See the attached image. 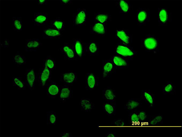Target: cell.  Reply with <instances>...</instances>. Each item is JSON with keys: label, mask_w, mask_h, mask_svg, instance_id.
Instances as JSON below:
<instances>
[{"label": "cell", "mask_w": 182, "mask_h": 137, "mask_svg": "<svg viewBox=\"0 0 182 137\" xmlns=\"http://www.w3.org/2000/svg\"><path fill=\"white\" fill-rule=\"evenodd\" d=\"M103 109L108 115L115 114L116 109V103L115 102H106L103 105Z\"/></svg>", "instance_id": "cell-27"}, {"label": "cell", "mask_w": 182, "mask_h": 137, "mask_svg": "<svg viewBox=\"0 0 182 137\" xmlns=\"http://www.w3.org/2000/svg\"><path fill=\"white\" fill-rule=\"evenodd\" d=\"M25 77L27 87L31 90H34L37 80V73L35 69L34 68L27 69L25 74Z\"/></svg>", "instance_id": "cell-8"}, {"label": "cell", "mask_w": 182, "mask_h": 137, "mask_svg": "<svg viewBox=\"0 0 182 137\" xmlns=\"http://www.w3.org/2000/svg\"><path fill=\"white\" fill-rule=\"evenodd\" d=\"M48 19V14L47 13L35 12L33 20L34 25L38 26H44L47 22Z\"/></svg>", "instance_id": "cell-15"}, {"label": "cell", "mask_w": 182, "mask_h": 137, "mask_svg": "<svg viewBox=\"0 0 182 137\" xmlns=\"http://www.w3.org/2000/svg\"><path fill=\"white\" fill-rule=\"evenodd\" d=\"M112 124L114 126L122 127L125 125L126 123L123 119H118L114 120Z\"/></svg>", "instance_id": "cell-39"}, {"label": "cell", "mask_w": 182, "mask_h": 137, "mask_svg": "<svg viewBox=\"0 0 182 137\" xmlns=\"http://www.w3.org/2000/svg\"><path fill=\"white\" fill-rule=\"evenodd\" d=\"M106 24L94 22L90 27L91 33L101 35H105L107 32Z\"/></svg>", "instance_id": "cell-19"}, {"label": "cell", "mask_w": 182, "mask_h": 137, "mask_svg": "<svg viewBox=\"0 0 182 137\" xmlns=\"http://www.w3.org/2000/svg\"><path fill=\"white\" fill-rule=\"evenodd\" d=\"M103 98L107 102H115L116 98L115 90L110 87L104 89L102 93Z\"/></svg>", "instance_id": "cell-23"}, {"label": "cell", "mask_w": 182, "mask_h": 137, "mask_svg": "<svg viewBox=\"0 0 182 137\" xmlns=\"http://www.w3.org/2000/svg\"><path fill=\"white\" fill-rule=\"evenodd\" d=\"M48 1L46 0H39L38 1V3L39 5H46Z\"/></svg>", "instance_id": "cell-43"}, {"label": "cell", "mask_w": 182, "mask_h": 137, "mask_svg": "<svg viewBox=\"0 0 182 137\" xmlns=\"http://www.w3.org/2000/svg\"><path fill=\"white\" fill-rule=\"evenodd\" d=\"M172 19V14L165 8H158V22L159 24L162 26H166Z\"/></svg>", "instance_id": "cell-7"}, {"label": "cell", "mask_w": 182, "mask_h": 137, "mask_svg": "<svg viewBox=\"0 0 182 137\" xmlns=\"http://www.w3.org/2000/svg\"><path fill=\"white\" fill-rule=\"evenodd\" d=\"M59 95V99L62 102H64L71 98L72 91L69 85L65 84L60 86Z\"/></svg>", "instance_id": "cell-22"}, {"label": "cell", "mask_w": 182, "mask_h": 137, "mask_svg": "<svg viewBox=\"0 0 182 137\" xmlns=\"http://www.w3.org/2000/svg\"><path fill=\"white\" fill-rule=\"evenodd\" d=\"M99 84L98 76L93 73H87L85 75V86L87 90H92L96 87Z\"/></svg>", "instance_id": "cell-9"}, {"label": "cell", "mask_w": 182, "mask_h": 137, "mask_svg": "<svg viewBox=\"0 0 182 137\" xmlns=\"http://www.w3.org/2000/svg\"><path fill=\"white\" fill-rule=\"evenodd\" d=\"M12 27L14 31L20 32L22 29V21L21 17H12Z\"/></svg>", "instance_id": "cell-35"}, {"label": "cell", "mask_w": 182, "mask_h": 137, "mask_svg": "<svg viewBox=\"0 0 182 137\" xmlns=\"http://www.w3.org/2000/svg\"><path fill=\"white\" fill-rule=\"evenodd\" d=\"M150 11L149 8H139L136 12V21L140 26L145 25L150 20Z\"/></svg>", "instance_id": "cell-4"}, {"label": "cell", "mask_w": 182, "mask_h": 137, "mask_svg": "<svg viewBox=\"0 0 182 137\" xmlns=\"http://www.w3.org/2000/svg\"><path fill=\"white\" fill-rule=\"evenodd\" d=\"M141 45L147 52L156 54L159 52V40L154 34H146L141 39Z\"/></svg>", "instance_id": "cell-1"}, {"label": "cell", "mask_w": 182, "mask_h": 137, "mask_svg": "<svg viewBox=\"0 0 182 137\" xmlns=\"http://www.w3.org/2000/svg\"><path fill=\"white\" fill-rule=\"evenodd\" d=\"M57 116L56 112L51 111L46 112V123L48 125H55L57 120Z\"/></svg>", "instance_id": "cell-32"}, {"label": "cell", "mask_w": 182, "mask_h": 137, "mask_svg": "<svg viewBox=\"0 0 182 137\" xmlns=\"http://www.w3.org/2000/svg\"><path fill=\"white\" fill-rule=\"evenodd\" d=\"M142 99L150 107L154 108L155 105V96L150 90H142L141 93Z\"/></svg>", "instance_id": "cell-16"}, {"label": "cell", "mask_w": 182, "mask_h": 137, "mask_svg": "<svg viewBox=\"0 0 182 137\" xmlns=\"http://www.w3.org/2000/svg\"><path fill=\"white\" fill-rule=\"evenodd\" d=\"M77 79V75L76 73L69 72L61 74L60 80L65 84L71 85L74 83Z\"/></svg>", "instance_id": "cell-20"}, {"label": "cell", "mask_w": 182, "mask_h": 137, "mask_svg": "<svg viewBox=\"0 0 182 137\" xmlns=\"http://www.w3.org/2000/svg\"><path fill=\"white\" fill-rule=\"evenodd\" d=\"M87 18L86 9L84 8H78L72 15L73 25L75 26L83 25L86 23Z\"/></svg>", "instance_id": "cell-6"}, {"label": "cell", "mask_w": 182, "mask_h": 137, "mask_svg": "<svg viewBox=\"0 0 182 137\" xmlns=\"http://www.w3.org/2000/svg\"><path fill=\"white\" fill-rule=\"evenodd\" d=\"M12 85L18 90H23L26 89L27 86L25 81L22 80L21 77L15 76L12 78Z\"/></svg>", "instance_id": "cell-29"}, {"label": "cell", "mask_w": 182, "mask_h": 137, "mask_svg": "<svg viewBox=\"0 0 182 137\" xmlns=\"http://www.w3.org/2000/svg\"><path fill=\"white\" fill-rule=\"evenodd\" d=\"M62 32L48 25L44 26L43 28L42 38L50 39L59 38L62 36Z\"/></svg>", "instance_id": "cell-10"}, {"label": "cell", "mask_w": 182, "mask_h": 137, "mask_svg": "<svg viewBox=\"0 0 182 137\" xmlns=\"http://www.w3.org/2000/svg\"><path fill=\"white\" fill-rule=\"evenodd\" d=\"M116 69H125L128 68L129 60L121 56L114 55L111 58Z\"/></svg>", "instance_id": "cell-17"}, {"label": "cell", "mask_w": 182, "mask_h": 137, "mask_svg": "<svg viewBox=\"0 0 182 137\" xmlns=\"http://www.w3.org/2000/svg\"><path fill=\"white\" fill-rule=\"evenodd\" d=\"M60 136L62 137H71L72 134L68 132H62L60 133Z\"/></svg>", "instance_id": "cell-41"}, {"label": "cell", "mask_w": 182, "mask_h": 137, "mask_svg": "<svg viewBox=\"0 0 182 137\" xmlns=\"http://www.w3.org/2000/svg\"><path fill=\"white\" fill-rule=\"evenodd\" d=\"M49 25L61 32L65 30V27L64 21L59 17H57L53 19Z\"/></svg>", "instance_id": "cell-30"}, {"label": "cell", "mask_w": 182, "mask_h": 137, "mask_svg": "<svg viewBox=\"0 0 182 137\" xmlns=\"http://www.w3.org/2000/svg\"><path fill=\"white\" fill-rule=\"evenodd\" d=\"M116 68L111 59L104 60L102 63V77L105 79L109 77Z\"/></svg>", "instance_id": "cell-13"}, {"label": "cell", "mask_w": 182, "mask_h": 137, "mask_svg": "<svg viewBox=\"0 0 182 137\" xmlns=\"http://www.w3.org/2000/svg\"><path fill=\"white\" fill-rule=\"evenodd\" d=\"M60 86L55 82L51 81L47 85L46 94L49 98L54 99L59 93Z\"/></svg>", "instance_id": "cell-14"}, {"label": "cell", "mask_w": 182, "mask_h": 137, "mask_svg": "<svg viewBox=\"0 0 182 137\" xmlns=\"http://www.w3.org/2000/svg\"><path fill=\"white\" fill-rule=\"evenodd\" d=\"M47 67L53 70L56 68V62L54 59L50 56H48L44 60Z\"/></svg>", "instance_id": "cell-37"}, {"label": "cell", "mask_w": 182, "mask_h": 137, "mask_svg": "<svg viewBox=\"0 0 182 137\" xmlns=\"http://www.w3.org/2000/svg\"><path fill=\"white\" fill-rule=\"evenodd\" d=\"M163 116L161 114H157L152 117L148 122L149 125L155 126L163 123Z\"/></svg>", "instance_id": "cell-36"}, {"label": "cell", "mask_w": 182, "mask_h": 137, "mask_svg": "<svg viewBox=\"0 0 182 137\" xmlns=\"http://www.w3.org/2000/svg\"><path fill=\"white\" fill-rule=\"evenodd\" d=\"M12 60L14 63L17 66L24 65L26 64L25 56L19 53L15 54L13 56Z\"/></svg>", "instance_id": "cell-34"}, {"label": "cell", "mask_w": 182, "mask_h": 137, "mask_svg": "<svg viewBox=\"0 0 182 137\" xmlns=\"http://www.w3.org/2000/svg\"><path fill=\"white\" fill-rule=\"evenodd\" d=\"M175 91V86L171 81H167L163 86L162 93L163 95L174 94Z\"/></svg>", "instance_id": "cell-31"}, {"label": "cell", "mask_w": 182, "mask_h": 137, "mask_svg": "<svg viewBox=\"0 0 182 137\" xmlns=\"http://www.w3.org/2000/svg\"><path fill=\"white\" fill-rule=\"evenodd\" d=\"M51 70L49 69L44 60L42 67L39 69L37 73V80L39 85L42 87L47 86L51 81Z\"/></svg>", "instance_id": "cell-3"}, {"label": "cell", "mask_w": 182, "mask_h": 137, "mask_svg": "<svg viewBox=\"0 0 182 137\" xmlns=\"http://www.w3.org/2000/svg\"><path fill=\"white\" fill-rule=\"evenodd\" d=\"M60 50L65 59L70 60L77 59L72 45L65 43L60 47Z\"/></svg>", "instance_id": "cell-12"}, {"label": "cell", "mask_w": 182, "mask_h": 137, "mask_svg": "<svg viewBox=\"0 0 182 137\" xmlns=\"http://www.w3.org/2000/svg\"><path fill=\"white\" fill-rule=\"evenodd\" d=\"M116 136V133L114 132L110 131L108 132L105 135L106 137H114Z\"/></svg>", "instance_id": "cell-42"}, {"label": "cell", "mask_w": 182, "mask_h": 137, "mask_svg": "<svg viewBox=\"0 0 182 137\" xmlns=\"http://www.w3.org/2000/svg\"><path fill=\"white\" fill-rule=\"evenodd\" d=\"M111 18V15L108 12H98L95 13L93 17L94 22L106 24Z\"/></svg>", "instance_id": "cell-25"}, {"label": "cell", "mask_w": 182, "mask_h": 137, "mask_svg": "<svg viewBox=\"0 0 182 137\" xmlns=\"http://www.w3.org/2000/svg\"><path fill=\"white\" fill-rule=\"evenodd\" d=\"M116 5L122 14L128 13L132 8V5L128 0H118L116 2Z\"/></svg>", "instance_id": "cell-21"}, {"label": "cell", "mask_w": 182, "mask_h": 137, "mask_svg": "<svg viewBox=\"0 0 182 137\" xmlns=\"http://www.w3.org/2000/svg\"><path fill=\"white\" fill-rule=\"evenodd\" d=\"M139 119L142 123L145 122L148 119V116L146 112L143 111L137 112Z\"/></svg>", "instance_id": "cell-38"}, {"label": "cell", "mask_w": 182, "mask_h": 137, "mask_svg": "<svg viewBox=\"0 0 182 137\" xmlns=\"http://www.w3.org/2000/svg\"><path fill=\"white\" fill-rule=\"evenodd\" d=\"M42 44L39 39L32 38L26 40L25 46L26 52H36Z\"/></svg>", "instance_id": "cell-18"}, {"label": "cell", "mask_w": 182, "mask_h": 137, "mask_svg": "<svg viewBox=\"0 0 182 137\" xmlns=\"http://www.w3.org/2000/svg\"><path fill=\"white\" fill-rule=\"evenodd\" d=\"M85 44V52L91 55H95L98 54L99 51L98 42L92 41Z\"/></svg>", "instance_id": "cell-24"}, {"label": "cell", "mask_w": 182, "mask_h": 137, "mask_svg": "<svg viewBox=\"0 0 182 137\" xmlns=\"http://www.w3.org/2000/svg\"><path fill=\"white\" fill-rule=\"evenodd\" d=\"M60 3L63 5H67L71 4L72 1L71 0H59Z\"/></svg>", "instance_id": "cell-40"}, {"label": "cell", "mask_w": 182, "mask_h": 137, "mask_svg": "<svg viewBox=\"0 0 182 137\" xmlns=\"http://www.w3.org/2000/svg\"><path fill=\"white\" fill-rule=\"evenodd\" d=\"M116 38L120 43L128 46H131L133 42V36L128 29H120L116 30L115 32Z\"/></svg>", "instance_id": "cell-5"}, {"label": "cell", "mask_w": 182, "mask_h": 137, "mask_svg": "<svg viewBox=\"0 0 182 137\" xmlns=\"http://www.w3.org/2000/svg\"><path fill=\"white\" fill-rule=\"evenodd\" d=\"M141 104V102L139 99L132 98L127 101L124 105V108L128 111H133L138 108Z\"/></svg>", "instance_id": "cell-26"}, {"label": "cell", "mask_w": 182, "mask_h": 137, "mask_svg": "<svg viewBox=\"0 0 182 137\" xmlns=\"http://www.w3.org/2000/svg\"><path fill=\"white\" fill-rule=\"evenodd\" d=\"M79 105L81 110L85 112H90L93 109L94 104L89 99L83 98L80 101Z\"/></svg>", "instance_id": "cell-28"}, {"label": "cell", "mask_w": 182, "mask_h": 137, "mask_svg": "<svg viewBox=\"0 0 182 137\" xmlns=\"http://www.w3.org/2000/svg\"><path fill=\"white\" fill-rule=\"evenodd\" d=\"M114 52V55L128 60H132L136 53V52L131 46L126 45L120 43L116 45Z\"/></svg>", "instance_id": "cell-2"}, {"label": "cell", "mask_w": 182, "mask_h": 137, "mask_svg": "<svg viewBox=\"0 0 182 137\" xmlns=\"http://www.w3.org/2000/svg\"><path fill=\"white\" fill-rule=\"evenodd\" d=\"M72 46L77 59L82 58L85 52V43L81 39L76 38L73 40Z\"/></svg>", "instance_id": "cell-11"}, {"label": "cell", "mask_w": 182, "mask_h": 137, "mask_svg": "<svg viewBox=\"0 0 182 137\" xmlns=\"http://www.w3.org/2000/svg\"><path fill=\"white\" fill-rule=\"evenodd\" d=\"M129 124L130 125H133L139 124L141 123L139 118L137 112L132 111L129 114Z\"/></svg>", "instance_id": "cell-33"}]
</instances>
